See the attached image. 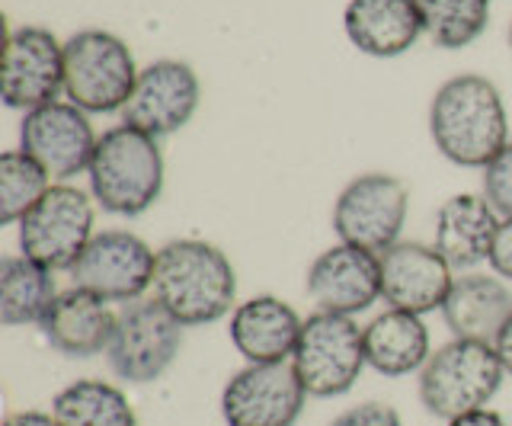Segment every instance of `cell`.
Here are the masks:
<instances>
[{
  "label": "cell",
  "instance_id": "2e32d148",
  "mask_svg": "<svg viewBox=\"0 0 512 426\" xmlns=\"http://www.w3.org/2000/svg\"><path fill=\"white\" fill-rule=\"evenodd\" d=\"M381 257V298L388 308L410 314L442 311L448 292L455 286L452 266L436 247L420 241H397Z\"/></svg>",
  "mask_w": 512,
  "mask_h": 426
},
{
  "label": "cell",
  "instance_id": "d6986e66",
  "mask_svg": "<svg viewBox=\"0 0 512 426\" xmlns=\"http://www.w3.org/2000/svg\"><path fill=\"white\" fill-rule=\"evenodd\" d=\"M343 29L359 52L372 58H397L410 52L426 26L413 0H349Z\"/></svg>",
  "mask_w": 512,
  "mask_h": 426
},
{
  "label": "cell",
  "instance_id": "8fae6325",
  "mask_svg": "<svg viewBox=\"0 0 512 426\" xmlns=\"http://www.w3.org/2000/svg\"><path fill=\"white\" fill-rule=\"evenodd\" d=\"M308 404L292 362L244 366L221 388V417L228 426H295Z\"/></svg>",
  "mask_w": 512,
  "mask_h": 426
},
{
  "label": "cell",
  "instance_id": "7402d4cb",
  "mask_svg": "<svg viewBox=\"0 0 512 426\" xmlns=\"http://www.w3.org/2000/svg\"><path fill=\"white\" fill-rule=\"evenodd\" d=\"M500 228V215L484 196L458 193L445 199L436 212V247L452 270H471L490 257V247Z\"/></svg>",
  "mask_w": 512,
  "mask_h": 426
},
{
  "label": "cell",
  "instance_id": "e0dca14e",
  "mask_svg": "<svg viewBox=\"0 0 512 426\" xmlns=\"http://www.w3.org/2000/svg\"><path fill=\"white\" fill-rule=\"evenodd\" d=\"M301 314L276 295H253L231 311L228 337L247 366L292 362L301 340Z\"/></svg>",
  "mask_w": 512,
  "mask_h": 426
},
{
  "label": "cell",
  "instance_id": "cb8c5ba5",
  "mask_svg": "<svg viewBox=\"0 0 512 426\" xmlns=\"http://www.w3.org/2000/svg\"><path fill=\"white\" fill-rule=\"evenodd\" d=\"M52 417L61 426H138L125 391L103 378H77L52 401Z\"/></svg>",
  "mask_w": 512,
  "mask_h": 426
},
{
  "label": "cell",
  "instance_id": "277c9868",
  "mask_svg": "<svg viewBox=\"0 0 512 426\" xmlns=\"http://www.w3.org/2000/svg\"><path fill=\"white\" fill-rule=\"evenodd\" d=\"M506 369L490 343L452 340L429 356L420 372V401L432 417L452 423L471 410L490 407L503 388Z\"/></svg>",
  "mask_w": 512,
  "mask_h": 426
},
{
  "label": "cell",
  "instance_id": "7c38bea8",
  "mask_svg": "<svg viewBox=\"0 0 512 426\" xmlns=\"http://www.w3.org/2000/svg\"><path fill=\"white\" fill-rule=\"evenodd\" d=\"M96 141L100 138L84 109L61 100L32 109L20 125V151H26L52 183H68L77 173H87Z\"/></svg>",
  "mask_w": 512,
  "mask_h": 426
},
{
  "label": "cell",
  "instance_id": "484cf974",
  "mask_svg": "<svg viewBox=\"0 0 512 426\" xmlns=\"http://www.w3.org/2000/svg\"><path fill=\"white\" fill-rule=\"evenodd\" d=\"M48 186L52 177L26 151H4L0 154V222L20 225L23 215L48 193Z\"/></svg>",
  "mask_w": 512,
  "mask_h": 426
},
{
  "label": "cell",
  "instance_id": "3957f363",
  "mask_svg": "<svg viewBox=\"0 0 512 426\" xmlns=\"http://www.w3.org/2000/svg\"><path fill=\"white\" fill-rule=\"evenodd\" d=\"M87 177L96 205L109 215L135 218L164 193V154L157 138L122 122L96 141Z\"/></svg>",
  "mask_w": 512,
  "mask_h": 426
},
{
  "label": "cell",
  "instance_id": "4316f807",
  "mask_svg": "<svg viewBox=\"0 0 512 426\" xmlns=\"http://www.w3.org/2000/svg\"><path fill=\"white\" fill-rule=\"evenodd\" d=\"M484 199L500 218H512V141L484 167Z\"/></svg>",
  "mask_w": 512,
  "mask_h": 426
},
{
  "label": "cell",
  "instance_id": "52a82bcc",
  "mask_svg": "<svg viewBox=\"0 0 512 426\" xmlns=\"http://www.w3.org/2000/svg\"><path fill=\"white\" fill-rule=\"evenodd\" d=\"M93 202L71 183H52L20 222L23 257L45 270H71L93 241Z\"/></svg>",
  "mask_w": 512,
  "mask_h": 426
},
{
  "label": "cell",
  "instance_id": "ba28073f",
  "mask_svg": "<svg viewBox=\"0 0 512 426\" xmlns=\"http://www.w3.org/2000/svg\"><path fill=\"white\" fill-rule=\"evenodd\" d=\"M410 189L391 173H362L333 205V231L343 244L384 254L407 225Z\"/></svg>",
  "mask_w": 512,
  "mask_h": 426
},
{
  "label": "cell",
  "instance_id": "d4e9b609",
  "mask_svg": "<svg viewBox=\"0 0 512 426\" xmlns=\"http://www.w3.org/2000/svg\"><path fill=\"white\" fill-rule=\"evenodd\" d=\"M432 42L442 49H464L484 36L490 0H413Z\"/></svg>",
  "mask_w": 512,
  "mask_h": 426
},
{
  "label": "cell",
  "instance_id": "603a6c76",
  "mask_svg": "<svg viewBox=\"0 0 512 426\" xmlns=\"http://www.w3.org/2000/svg\"><path fill=\"white\" fill-rule=\"evenodd\" d=\"M58 295L55 276L42 263L23 254L0 260V321L4 327H42Z\"/></svg>",
  "mask_w": 512,
  "mask_h": 426
},
{
  "label": "cell",
  "instance_id": "30bf717a",
  "mask_svg": "<svg viewBox=\"0 0 512 426\" xmlns=\"http://www.w3.org/2000/svg\"><path fill=\"white\" fill-rule=\"evenodd\" d=\"M157 254L132 231H100L93 234L84 254L71 266V279L103 302L132 305L154 286Z\"/></svg>",
  "mask_w": 512,
  "mask_h": 426
},
{
  "label": "cell",
  "instance_id": "4fadbf2b",
  "mask_svg": "<svg viewBox=\"0 0 512 426\" xmlns=\"http://www.w3.org/2000/svg\"><path fill=\"white\" fill-rule=\"evenodd\" d=\"M199 100H202L199 74L186 61L164 58L141 68L132 97H128L122 109V119L125 125H132V129L144 135L164 138L189 125V119L199 109Z\"/></svg>",
  "mask_w": 512,
  "mask_h": 426
},
{
  "label": "cell",
  "instance_id": "5bb4252c",
  "mask_svg": "<svg viewBox=\"0 0 512 426\" xmlns=\"http://www.w3.org/2000/svg\"><path fill=\"white\" fill-rule=\"evenodd\" d=\"M304 289L317 311L343 318L362 314L381 298V257L340 241L314 257Z\"/></svg>",
  "mask_w": 512,
  "mask_h": 426
},
{
  "label": "cell",
  "instance_id": "83f0119b",
  "mask_svg": "<svg viewBox=\"0 0 512 426\" xmlns=\"http://www.w3.org/2000/svg\"><path fill=\"white\" fill-rule=\"evenodd\" d=\"M330 426H404L400 423V414L391 404H381V401H365L343 410Z\"/></svg>",
  "mask_w": 512,
  "mask_h": 426
},
{
  "label": "cell",
  "instance_id": "ffe728a7",
  "mask_svg": "<svg viewBox=\"0 0 512 426\" xmlns=\"http://www.w3.org/2000/svg\"><path fill=\"white\" fill-rule=\"evenodd\" d=\"M512 314V289L500 276L468 273L458 276L452 292L442 305L445 327L452 330V340L490 343L503 330Z\"/></svg>",
  "mask_w": 512,
  "mask_h": 426
},
{
  "label": "cell",
  "instance_id": "44dd1931",
  "mask_svg": "<svg viewBox=\"0 0 512 426\" xmlns=\"http://www.w3.org/2000/svg\"><path fill=\"white\" fill-rule=\"evenodd\" d=\"M365 362L384 378L420 375L432 356L429 327L420 314L388 308L362 327Z\"/></svg>",
  "mask_w": 512,
  "mask_h": 426
},
{
  "label": "cell",
  "instance_id": "1f68e13d",
  "mask_svg": "<svg viewBox=\"0 0 512 426\" xmlns=\"http://www.w3.org/2000/svg\"><path fill=\"white\" fill-rule=\"evenodd\" d=\"M4 426H61L52 414H42V410H20V414H10Z\"/></svg>",
  "mask_w": 512,
  "mask_h": 426
},
{
  "label": "cell",
  "instance_id": "7a4b0ae2",
  "mask_svg": "<svg viewBox=\"0 0 512 426\" xmlns=\"http://www.w3.org/2000/svg\"><path fill=\"white\" fill-rule=\"evenodd\" d=\"M151 292L183 327H205L237 308V273L215 244L183 238L157 250Z\"/></svg>",
  "mask_w": 512,
  "mask_h": 426
},
{
  "label": "cell",
  "instance_id": "6da1fadb",
  "mask_svg": "<svg viewBox=\"0 0 512 426\" xmlns=\"http://www.w3.org/2000/svg\"><path fill=\"white\" fill-rule=\"evenodd\" d=\"M429 135L445 161L484 170L509 145V119L496 84L480 74L445 81L429 103Z\"/></svg>",
  "mask_w": 512,
  "mask_h": 426
},
{
  "label": "cell",
  "instance_id": "ac0fdd59",
  "mask_svg": "<svg viewBox=\"0 0 512 426\" xmlns=\"http://www.w3.org/2000/svg\"><path fill=\"white\" fill-rule=\"evenodd\" d=\"M116 318L119 311H112L109 302L71 286L55 298L52 311L45 314L42 334L61 356L90 359L109 350L112 334H116Z\"/></svg>",
  "mask_w": 512,
  "mask_h": 426
},
{
  "label": "cell",
  "instance_id": "4dcf8cb0",
  "mask_svg": "<svg viewBox=\"0 0 512 426\" xmlns=\"http://www.w3.org/2000/svg\"><path fill=\"white\" fill-rule=\"evenodd\" d=\"M493 350H496V356H500V362H503L506 375H512V314H509V321L503 324L500 334H496V340H493Z\"/></svg>",
  "mask_w": 512,
  "mask_h": 426
},
{
  "label": "cell",
  "instance_id": "8992f818",
  "mask_svg": "<svg viewBox=\"0 0 512 426\" xmlns=\"http://www.w3.org/2000/svg\"><path fill=\"white\" fill-rule=\"evenodd\" d=\"M292 366L308 398H340L368 369L362 327L343 314H311L301 327Z\"/></svg>",
  "mask_w": 512,
  "mask_h": 426
},
{
  "label": "cell",
  "instance_id": "f546056e",
  "mask_svg": "<svg viewBox=\"0 0 512 426\" xmlns=\"http://www.w3.org/2000/svg\"><path fill=\"white\" fill-rule=\"evenodd\" d=\"M448 426H506V420L496 414L493 407H480V410H471V414H464V417H455Z\"/></svg>",
  "mask_w": 512,
  "mask_h": 426
},
{
  "label": "cell",
  "instance_id": "9c48e42d",
  "mask_svg": "<svg viewBox=\"0 0 512 426\" xmlns=\"http://www.w3.org/2000/svg\"><path fill=\"white\" fill-rule=\"evenodd\" d=\"M183 350V324L154 298L119 311L116 334L106 350L112 372L128 385H148L164 375Z\"/></svg>",
  "mask_w": 512,
  "mask_h": 426
},
{
  "label": "cell",
  "instance_id": "9a60e30c",
  "mask_svg": "<svg viewBox=\"0 0 512 426\" xmlns=\"http://www.w3.org/2000/svg\"><path fill=\"white\" fill-rule=\"evenodd\" d=\"M64 90V42L42 26H20L4 49V103L32 113Z\"/></svg>",
  "mask_w": 512,
  "mask_h": 426
},
{
  "label": "cell",
  "instance_id": "f1b7e54d",
  "mask_svg": "<svg viewBox=\"0 0 512 426\" xmlns=\"http://www.w3.org/2000/svg\"><path fill=\"white\" fill-rule=\"evenodd\" d=\"M487 263H490L493 276H500L503 282H512V218H500V228H496Z\"/></svg>",
  "mask_w": 512,
  "mask_h": 426
},
{
  "label": "cell",
  "instance_id": "5b68a950",
  "mask_svg": "<svg viewBox=\"0 0 512 426\" xmlns=\"http://www.w3.org/2000/svg\"><path fill=\"white\" fill-rule=\"evenodd\" d=\"M138 74L128 45L106 29H80L64 42V97L84 113H122Z\"/></svg>",
  "mask_w": 512,
  "mask_h": 426
},
{
  "label": "cell",
  "instance_id": "d6a6232c",
  "mask_svg": "<svg viewBox=\"0 0 512 426\" xmlns=\"http://www.w3.org/2000/svg\"><path fill=\"white\" fill-rule=\"evenodd\" d=\"M509 45H512V26H509Z\"/></svg>",
  "mask_w": 512,
  "mask_h": 426
}]
</instances>
